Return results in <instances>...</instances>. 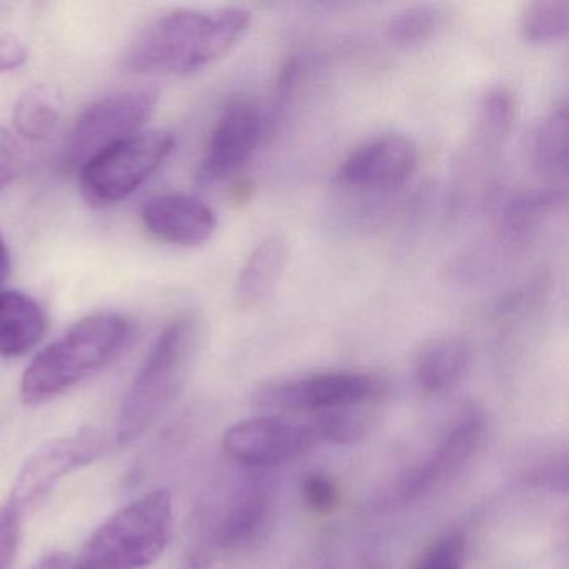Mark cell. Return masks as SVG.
<instances>
[{
  "instance_id": "cell-31",
  "label": "cell",
  "mask_w": 569,
  "mask_h": 569,
  "mask_svg": "<svg viewBox=\"0 0 569 569\" xmlns=\"http://www.w3.org/2000/svg\"><path fill=\"white\" fill-rule=\"evenodd\" d=\"M192 569H201L199 566H192Z\"/></svg>"
},
{
  "instance_id": "cell-5",
  "label": "cell",
  "mask_w": 569,
  "mask_h": 569,
  "mask_svg": "<svg viewBox=\"0 0 569 569\" xmlns=\"http://www.w3.org/2000/svg\"><path fill=\"white\" fill-rule=\"evenodd\" d=\"M174 148V136L156 129L104 149L79 169L82 198L94 208L124 201L164 164Z\"/></svg>"
},
{
  "instance_id": "cell-14",
  "label": "cell",
  "mask_w": 569,
  "mask_h": 569,
  "mask_svg": "<svg viewBox=\"0 0 569 569\" xmlns=\"http://www.w3.org/2000/svg\"><path fill=\"white\" fill-rule=\"evenodd\" d=\"M269 512V495L262 486H238L212 515L211 536L219 548L248 545L256 538Z\"/></svg>"
},
{
  "instance_id": "cell-17",
  "label": "cell",
  "mask_w": 569,
  "mask_h": 569,
  "mask_svg": "<svg viewBox=\"0 0 569 569\" xmlns=\"http://www.w3.org/2000/svg\"><path fill=\"white\" fill-rule=\"evenodd\" d=\"M471 349L461 339L442 338L429 342L416 362V379L426 395L451 391L468 376Z\"/></svg>"
},
{
  "instance_id": "cell-21",
  "label": "cell",
  "mask_w": 569,
  "mask_h": 569,
  "mask_svg": "<svg viewBox=\"0 0 569 569\" xmlns=\"http://www.w3.org/2000/svg\"><path fill=\"white\" fill-rule=\"evenodd\" d=\"M569 31V0H538L526 8L521 36L529 44L561 41Z\"/></svg>"
},
{
  "instance_id": "cell-7",
  "label": "cell",
  "mask_w": 569,
  "mask_h": 569,
  "mask_svg": "<svg viewBox=\"0 0 569 569\" xmlns=\"http://www.w3.org/2000/svg\"><path fill=\"white\" fill-rule=\"evenodd\" d=\"M102 449L104 438L94 428H82L76 435L46 442L22 466L9 506L21 518L36 511L69 472L91 465Z\"/></svg>"
},
{
  "instance_id": "cell-11",
  "label": "cell",
  "mask_w": 569,
  "mask_h": 569,
  "mask_svg": "<svg viewBox=\"0 0 569 569\" xmlns=\"http://www.w3.org/2000/svg\"><path fill=\"white\" fill-rule=\"evenodd\" d=\"M415 141L401 134H388L356 149L339 171V179L352 188H396L408 181L418 168Z\"/></svg>"
},
{
  "instance_id": "cell-18",
  "label": "cell",
  "mask_w": 569,
  "mask_h": 569,
  "mask_svg": "<svg viewBox=\"0 0 569 569\" xmlns=\"http://www.w3.org/2000/svg\"><path fill=\"white\" fill-rule=\"evenodd\" d=\"M532 161L536 171L552 182V188L565 189L569 164L568 104L556 106L541 122L532 139Z\"/></svg>"
},
{
  "instance_id": "cell-13",
  "label": "cell",
  "mask_w": 569,
  "mask_h": 569,
  "mask_svg": "<svg viewBox=\"0 0 569 569\" xmlns=\"http://www.w3.org/2000/svg\"><path fill=\"white\" fill-rule=\"evenodd\" d=\"M486 419L481 409L469 408L462 411L435 451L418 468L412 469L401 485L405 498L412 499L425 495L435 485L459 471L462 465L475 455L485 436Z\"/></svg>"
},
{
  "instance_id": "cell-3",
  "label": "cell",
  "mask_w": 569,
  "mask_h": 569,
  "mask_svg": "<svg viewBox=\"0 0 569 569\" xmlns=\"http://www.w3.org/2000/svg\"><path fill=\"white\" fill-rule=\"evenodd\" d=\"M198 345L199 319L191 312L166 326L122 402L116 428L118 445L141 439L171 408L184 388Z\"/></svg>"
},
{
  "instance_id": "cell-4",
  "label": "cell",
  "mask_w": 569,
  "mask_h": 569,
  "mask_svg": "<svg viewBox=\"0 0 569 569\" xmlns=\"http://www.w3.org/2000/svg\"><path fill=\"white\" fill-rule=\"evenodd\" d=\"M172 496L156 489L129 502L96 529L76 558L78 569H144L161 558L172 536Z\"/></svg>"
},
{
  "instance_id": "cell-16",
  "label": "cell",
  "mask_w": 569,
  "mask_h": 569,
  "mask_svg": "<svg viewBox=\"0 0 569 569\" xmlns=\"http://www.w3.org/2000/svg\"><path fill=\"white\" fill-rule=\"evenodd\" d=\"M48 331L44 309L32 296L12 289L0 291V356L21 358L36 348Z\"/></svg>"
},
{
  "instance_id": "cell-24",
  "label": "cell",
  "mask_w": 569,
  "mask_h": 569,
  "mask_svg": "<svg viewBox=\"0 0 569 569\" xmlns=\"http://www.w3.org/2000/svg\"><path fill=\"white\" fill-rule=\"evenodd\" d=\"M465 536L448 532L426 549L415 569H465Z\"/></svg>"
},
{
  "instance_id": "cell-30",
  "label": "cell",
  "mask_w": 569,
  "mask_h": 569,
  "mask_svg": "<svg viewBox=\"0 0 569 569\" xmlns=\"http://www.w3.org/2000/svg\"><path fill=\"white\" fill-rule=\"evenodd\" d=\"M11 251H9L8 241H6L4 234L0 232V291L4 289V284L8 282L9 276H11Z\"/></svg>"
},
{
  "instance_id": "cell-26",
  "label": "cell",
  "mask_w": 569,
  "mask_h": 569,
  "mask_svg": "<svg viewBox=\"0 0 569 569\" xmlns=\"http://www.w3.org/2000/svg\"><path fill=\"white\" fill-rule=\"evenodd\" d=\"M21 539V516L11 506H0V569L11 568Z\"/></svg>"
},
{
  "instance_id": "cell-9",
  "label": "cell",
  "mask_w": 569,
  "mask_h": 569,
  "mask_svg": "<svg viewBox=\"0 0 569 569\" xmlns=\"http://www.w3.org/2000/svg\"><path fill=\"white\" fill-rule=\"evenodd\" d=\"M316 442L308 422L276 416L238 422L222 439L226 455L249 468H272L295 461Z\"/></svg>"
},
{
  "instance_id": "cell-28",
  "label": "cell",
  "mask_w": 569,
  "mask_h": 569,
  "mask_svg": "<svg viewBox=\"0 0 569 569\" xmlns=\"http://www.w3.org/2000/svg\"><path fill=\"white\" fill-rule=\"evenodd\" d=\"M26 46L14 36L0 34V74L14 72L28 62Z\"/></svg>"
},
{
  "instance_id": "cell-1",
  "label": "cell",
  "mask_w": 569,
  "mask_h": 569,
  "mask_svg": "<svg viewBox=\"0 0 569 569\" xmlns=\"http://www.w3.org/2000/svg\"><path fill=\"white\" fill-rule=\"evenodd\" d=\"M251 12L176 9L149 21L126 49L122 66L134 74L188 76L224 58L248 32Z\"/></svg>"
},
{
  "instance_id": "cell-10",
  "label": "cell",
  "mask_w": 569,
  "mask_h": 569,
  "mask_svg": "<svg viewBox=\"0 0 569 569\" xmlns=\"http://www.w3.org/2000/svg\"><path fill=\"white\" fill-rule=\"evenodd\" d=\"M262 132L264 121L252 102H231L212 129L196 174L199 184H218L238 172L258 148Z\"/></svg>"
},
{
  "instance_id": "cell-25",
  "label": "cell",
  "mask_w": 569,
  "mask_h": 569,
  "mask_svg": "<svg viewBox=\"0 0 569 569\" xmlns=\"http://www.w3.org/2000/svg\"><path fill=\"white\" fill-rule=\"evenodd\" d=\"M302 496L309 508L319 515H328L339 505L338 486L325 475L308 476L302 482Z\"/></svg>"
},
{
  "instance_id": "cell-19",
  "label": "cell",
  "mask_w": 569,
  "mask_h": 569,
  "mask_svg": "<svg viewBox=\"0 0 569 569\" xmlns=\"http://www.w3.org/2000/svg\"><path fill=\"white\" fill-rule=\"evenodd\" d=\"M61 119V96L52 86H32L16 102L14 129L28 141H46L54 134Z\"/></svg>"
},
{
  "instance_id": "cell-2",
  "label": "cell",
  "mask_w": 569,
  "mask_h": 569,
  "mask_svg": "<svg viewBox=\"0 0 569 569\" xmlns=\"http://www.w3.org/2000/svg\"><path fill=\"white\" fill-rule=\"evenodd\" d=\"M131 332L128 319L116 312H98L76 322L26 369L22 401L42 405L91 378L121 355Z\"/></svg>"
},
{
  "instance_id": "cell-15",
  "label": "cell",
  "mask_w": 569,
  "mask_h": 569,
  "mask_svg": "<svg viewBox=\"0 0 569 569\" xmlns=\"http://www.w3.org/2000/svg\"><path fill=\"white\" fill-rule=\"evenodd\" d=\"M288 254L284 236L272 234L259 242L239 274L236 286L239 308L256 311L271 301L284 274Z\"/></svg>"
},
{
  "instance_id": "cell-8",
  "label": "cell",
  "mask_w": 569,
  "mask_h": 569,
  "mask_svg": "<svg viewBox=\"0 0 569 569\" xmlns=\"http://www.w3.org/2000/svg\"><path fill=\"white\" fill-rule=\"evenodd\" d=\"M381 382L361 372H325L264 386L256 395L262 409L276 412H322L368 405L378 398Z\"/></svg>"
},
{
  "instance_id": "cell-12",
  "label": "cell",
  "mask_w": 569,
  "mask_h": 569,
  "mask_svg": "<svg viewBox=\"0 0 569 569\" xmlns=\"http://www.w3.org/2000/svg\"><path fill=\"white\" fill-rule=\"evenodd\" d=\"M141 221L149 234L181 248L204 244L218 229L214 211L196 196L181 192L148 199L141 209Z\"/></svg>"
},
{
  "instance_id": "cell-22",
  "label": "cell",
  "mask_w": 569,
  "mask_h": 569,
  "mask_svg": "<svg viewBox=\"0 0 569 569\" xmlns=\"http://www.w3.org/2000/svg\"><path fill=\"white\" fill-rule=\"evenodd\" d=\"M445 21V12L439 6L419 4L392 16L386 38L398 48H412L436 34Z\"/></svg>"
},
{
  "instance_id": "cell-29",
  "label": "cell",
  "mask_w": 569,
  "mask_h": 569,
  "mask_svg": "<svg viewBox=\"0 0 569 569\" xmlns=\"http://www.w3.org/2000/svg\"><path fill=\"white\" fill-rule=\"evenodd\" d=\"M31 569H78L76 558L66 555V552H51L39 559Z\"/></svg>"
},
{
  "instance_id": "cell-23",
  "label": "cell",
  "mask_w": 569,
  "mask_h": 569,
  "mask_svg": "<svg viewBox=\"0 0 569 569\" xmlns=\"http://www.w3.org/2000/svg\"><path fill=\"white\" fill-rule=\"evenodd\" d=\"M516 104L512 92L495 88L481 104V134L489 146H501L515 124Z\"/></svg>"
},
{
  "instance_id": "cell-6",
  "label": "cell",
  "mask_w": 569,
  "mask_h": 569,
  "mask_svg": "<svg viewBox=\"0 0 569 569\" xmlns=\"http://www.w3.org/2000/svg\"><path fill=\"white\" fill-rule=\"evenodd\" d=\"M159 89L131 86L92 102L76 122L69 139L68 156L72 168L81 169L104 149L141 132L154 114Z\"/></svg>"
},
{
  "instance_id": "cell-27",
  "label": "cell",
  "mask_w": 569,
  "mask_h": 569,
  "mask_svg": "<svg viewBox=\"0 0 569 569\" xmlns=\"http://www.w3.org/2000/svg\"><path fill=\"white\" fill-rule=\"evenodd\" d=\"M24 168L21 146L9 129L0 128V191L8 188Z\"/></svg>"
},
{
  "instance_id": "cell-20",
  "label": "cell",
  "mask_w": 569,
  "mask_h": 569,
  "mask_svg": "<svg viewBox=\"0 0 569 569\" xmlns=\"http://www.w3.org/2000/svg\"><path fill=\"white\" fill-rule=\"evenodd\" d=\"M362 406L331 409L316 412L308 425L311 426L316 441L335 442V445H356L371 429L372 416Z\"/></svg>"
}]
</instances>
